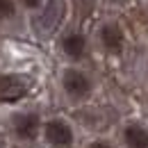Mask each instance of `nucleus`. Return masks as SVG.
Wrapping results in <instances>:
<instances>
[{"label":"nucleus","instance_id":"obj_9","mask_svg":"<svg viewBox=\"0 0 148 148\" xmlns=\"http://www.w3.org/2000/svg\"><path fill=\"white\" fill-rule=\"evenodd\" d=\"M16 14V5L14 0H0V21H7Z\"/></svg>","mask_w":148,"mask_h":148},{"label":"nucleus","instance_id":"obj_1","mask_svg":"<svg viewBox=\"0 0 148 148\" xmlns=\"http://www.w3.org/2000/svg\"><path fill=\"white\" fill-rule=\"evenodd\" d=\"M66 14V7H64V0H46L43 9H39L32 18V30L37 37H50L57 27L62 25Z\"/></svg>","mask_w":148,"mask_h":148},{"label":"nucleus","instance_id":"obj_4","mask_svg":"<svg viewBox=\"0 0 148 148\" xmlns=\"http://www.w3.org/2000/svg\"><path fill=\"white\" fill-rule=\"evenodd\" d=\"M43 134H46V141L55 148H71L73 146V130L62 119L48 121L46 128H43Z\"/></svg>","mask_w":148,"mask_h":148},{"label":"nucleus","instance_id":"obj_8","mask_svg":"<svg viewBox=\"0 0 148 148\" xmlns=\"http://www.w3.org/2000/svg\"><path fill=\"white\" fill-rule=\"evenodd\" d=\"M123 141L128 148H148V130L139 123H130L123 130Z\"/></svg>","mask_w":148,"mask_h":148},{"label":"nucleus","instance_id":"obj_6","mask_svg":"<svg viewBox=\"0 0 148 148\" xmlns=\"http://www.w3.org/2000/svg\"><path fill=\"white\" fill-rule=\"evenodd\" d=\"M98 37H100V43H103L105 50H110V53H121L123 50L125 34H123V30H121L119 23H105L100 27Z\"/></svg>","mask_w":148,"mask_h":148},{"label":"nucleus","instance_id":"obj_2","mask_svg":"<svg viewBox=\"0 0 148 148\" xmlns=\"http://www.w3.org/2000/svg\"><path fill=\"white\" fill-rule=\"evenodd\" d=\"M30 91V80L21 73H5L0 75V103L2 105H14L25 98Z\"/></svg>","mask_w":148,"mask_h":148},{"label":"nucleus","instance_id":"obj_12","mask_svg":"<svg viewBox=\"0 0 148 148\" xmlns=\"http://www.w3.org/2000/svg\"><path fill=\"white\" fill-rule=\"evenodd\" d=\"M0 148H5V146H2V144H0Z\"/></svg>","mask_w":148,"mask_h":148},{"label":"nucleus","instance_id":"obj_7","mask_svg":"<svg viewBox=\"0 0 148 148\" xmlns=\"http://www.w3.org/2000/svg\"><path fill=\"white\" fill-rule=\"evenodd\" d=\"M62 50L71 59H82L84 50H87V39L82 37L80 32H71V34H66L62 39Z\"/></svg>","mask_w":148,"mask_h":148},{"label":"nucleus","instance_id":"obj_3","mask_svg":"<svg viewBox=\"0 0 148 148\" xmlns=\"http://www.w3.org/2000/svg\"><path fill=\"white\" fill-rule=\"evenodd\" d=\"M62 87L75 100H84L91 96V80L77 69H66L62 75Z\"/></svg>","mask_w":148,"mask_h":148},{"label":"nucleus","instance_id":"obj_5","mask_svg":"<svg viewBox=\"0 0 148 148\" xmlns=\"http://www.w3.org/2000/svg\"><path fill=\"white\" fill-rule=\"evenodd\" d=\"M39 128H41V121H39V114L34 112H21L14 116V132L23 141H34L39 137Z\"/></svg>","mask_w":148,"mask_h":148},{"label":"nucleus","instance_id":"obj_11","mask_svg":"<svg viewBox=\"0 0 148 148\" xmlns=\"http://www.w3.org/2000/svg\"><path fill=\"white\" fill-rule=\"evenodd\" d=\"M39 2H41V0H23V5H25V7H30V9H37Z\"/></svg>","mask_w":148,"mask_h":148},{"label":"nucleus","instance_id":"obj_10","mask_svg":"<svg viewBox=\"0 0 148 148\" xmlns=\"http://www.w3.org/2000/svg\"><path fill=\"white\" fill-rule=\"evenodd\" d=\"M89 148H114L112 144H107V141H91L89 144Z\"/></svg>","mask_w":148,"mask_h":148}]
</instances>
